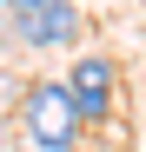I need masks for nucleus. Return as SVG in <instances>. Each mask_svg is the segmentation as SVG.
<instances>
[{
  "label": "nucleus",
  "mask_w": 146,
  "mask_h": 152,
  "mask_svg": "<svg viewBox=\"0 0 146 152\" xmlns=\"http://www.w3.org/2000/svg\"><path fill=\"white\" fill-rule=\"evenodd\" d=\"M60 86L73 99V113H80V126H106L113 106H119V60L113 53H80Z\"/></svg>",
  "instance_id": "obj_1"
},
{
  "label": "nucleus",
  "mask_w": 146,
  "mask_h": 152,
  "mask_svg": "<svg viewBox=\"0 0 146 152\" xmlns=\"http://www.w3.org/2000/svg\"><path fill=\"white\" fill-rule=\"evenodd\" d=\"M20 119H27V139H33L40 152H73V145H80V132H86L60 80H40V86L27 93V106H20Z\"/></svg>",
  "instance_id": "obj_2"
},
{
  "label": "nucleus",
  "mask_w": 146,
  "mask_h": 152,
  "mask_svg": "<svg viewBox=\"0 0 146 152\" xmlns=\"http://www.w3.org/2000/svg\"><path fill=\"white\" fill-rule=\"evenodd\" d=\"M13 33H20V46H33V53L73 46L80 40V7H73V0H46V7H33V13L13 20Z\"/></svg>",
  "instance_id": "obj_3"
},
{
  "label": "nucleus",
  "mask_w": 146,
  "mask_h": 152,
  "mask_svg": "<svg viewBox=\"0 0 146 152\" xmlns=\"http://www.w3.org/2000/svg\"><path fill=\"white\" fill-rule=\"evenodd\" d=\"M33 7H46V0H0V13H7V20H20V13H33Z\"/></svg>",
  "instance_id": "obj_4"
}]
</instances>
